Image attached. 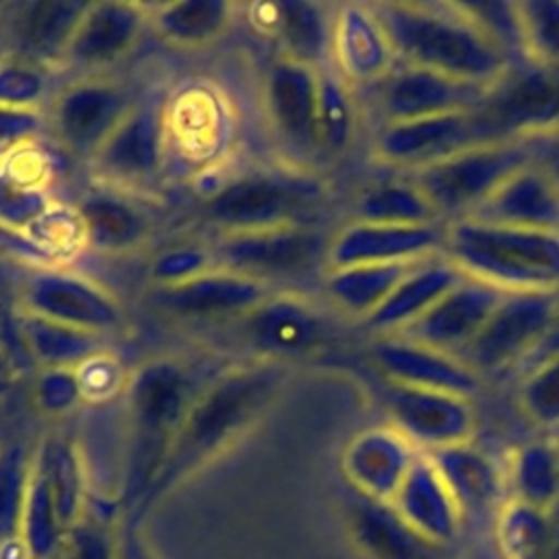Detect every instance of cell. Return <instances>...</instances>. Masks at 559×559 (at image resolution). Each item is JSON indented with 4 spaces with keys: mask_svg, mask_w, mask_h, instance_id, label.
Returning <instances> with one entry per match:
<instances>
[{
    "mask_svg": "<svg viewBox=\"0 0 559 559\" xmlns=\"http://www.w3.org/2000/svg\"><path fill=\"white\" fill-rule=\"evenodd\" d=\"M46 94V74L35 61L11 57L0 61V107L37 111Z\"/></svg>",
    "mask_w": 559,
    "mask_h": 559,
    "instance_id": "cell-47",
    "label": "cell"
},
{
    "mask_svg": "<svg viewBox=\"0 0 559 559\" xmlns=\"http://www.w3.org/2000/svg\"><path fill=\"white\" fill-rule=\"evenodd\" d=\"M280 369L271 362L238 367L192 400L151 485L140 498L142 509L234 443L271 404L280 389Z\"/></svg>",
    "mask_w": 559,
    "mask_h": 559,
    "instance_id": "cell-1",
    "label": "cell"
},
{
    "mask_svg": "<svg viewBox=\"0 0 559 559\" xmlns=\"http://www.w3.org/2000/svg\"><path fill=\"white\" fill-rule=\"evenodd\" d=\"M502 295L500 288L465 275L426 314L393 336L459 356L483 330Z\"/></svg>",
    "mask_w": 559,
    "mask_h": 559,
    "instance_id": "cell-13",
    "label": "cell"
},
{
    "mask_svg": "<svg viewBox=\"0 0 559 559\" xmlns=\"http://www.w3.org/2000/svg\"><path fill=\"white\" fill-rule=\"evenodd\" d=\"M493 537L509 559H550L557 548L550 511L518 500L498 511Z\"/></svg>",
    "mask_w": 559,
    "mask_h": 559,
    "instance_id": "cell-38",
    "label": "cell"
},
{
    "mask_svg": "<svg viewBox=\"0 0 559 559\" xmlns=\"http://www.w3.org/2000/svg\"><path fill=\"white\" fill-rule=\"evenodd\" d=\"M124 395L138 437L133 491L144 496L192 404L190 384L179 362L155 358L142 362L131 373L124 384Z\"/></svg>",
    "mask_w": 559,
    "mask_h": 559,
    "instance_id": "cell-5",
    "label": "cell"
},
{
    "mask_svg": "<svg viewBox=\"0 0 559 559\" xmlns=\"http://www.w3.org/2000/svg\"><path fill=\"white\" fill-rule=\"evenodd\" d=\"M20 308L96 334H105L122 321L120 306L111 293L66 269L33 271L24 280Z\"/></svg>",
    "mask_w": 559,
    "mask_h": 559,
    "instance_id": "cell-9",
    "label": "cell"
},
{
    "mask_svg": "<svg viewBox=\"0 0 559 559\" xmlns=\"http://www.w3.org/2000/svg\"><path fill=\"white\" fill-rule=\"evenodd\" d=\"M463 275L502 293L559 288V234L459 218L441 251Z\"/></svg>",
    "mask_w": 559,
    "mask_h": 559,
    "instance_id": "cell-3",
    "label": "cell"
},
{
    "mask_svg": "<svg viewBox=\"0 0 559 559\" xmlns=\"http://www.w3.org/2000/svg\"><path fill=\"white\" fill-rule=\"evenodd\" d=\"M465 559H509V557L504 555V550L500 548V544L493 537L491 542H480L474 548H469Z\"/></svg>",
    "mask_w": 559,
    "mask_h": 559,
    "instance_id": "cell-54",
    "label": "cell"
},
{
    "mask_svg": "<svg viewBox=\"0 0 559 559\" xmlns=\"http://www.w3.org/2000/svg\"><path fill=\"white\" fill-rule=\"evenodd\" d=\"M33 461L48 483L66 528H70L87 509L85 472L76 445L63 435H52L41 441L33 454Z\"/></svg>",
    "mask_w": 559,
    "mask_h": 559,
    "instance_id": "cell-34",
    "label": "cell"
},
{
    "mask_svg": "<svg viewBox=\"0 0 559 559\" xmlns=\"http://www.w3.org/2000/svg\"><path fill=\"white\" fill-rule=\"evenodd\" d=\"M166 153V118L159 107H133L96 151L98 173L114 181H138L153 175Z\"/></svg>",
    "mask_w": 559,
    "mask_h": 559,
    "instance_id": "cell-23",
    "label": "cell"
},
{
    "mask_svg": "<svg viewBox=\"0 0 559 559\" xmlns=\"http://www.w3.org/2000/svg\"><path fill=\"white\" fill-rule=\"evenodd\" d=\"M118 559H153L148 544L142 539L138 520L129 518L118 533Z\"/></svg>",
    "mask_w": 559,
    "mask_h": 559,
    "instance_id": "cell-53",
    "label": "cell"
},
{
    "mask_svg": "<svg viewBox=\"0 0 559 559\" xmlns=\"http://www.w3.org/2000/svg\"><path fill=\"white\" fill-rule=\"evenodd\" d=\"M500 140L502 138L487 116L476 109L419 120L384 122L376 138V151L384 162L419 170L465 148Z\"/></svg>",
    "mask_w": 559,
    "mask_h": 559,
    "instance_id": "cell-8",
    "label": "cell"
},
{
    "mask_svg": "<svg viewBox=\"0 0 559 559\" xmlns=\"http://www.w3.org/2000/svg\"><path fill=\"white\" fill-rule=\"evenodd\" d=\"M386 406L393 428L402 432L417 452L435 450L472 441L474 411L467 397L415 389L389 382Z\"/></svg>",
    "mask_w": 559,
    "mask_h": 559,
    "instance_id": "cell-10",
    "label": "cell"
},
{
    "mask_svg": "<svg viewBox=\"0 0 559 559\" xmlns=\"http://www.w3.org/2000/svg\"><path fill=\"white\" fill-rule=\"evenodd\" d=\"M66 524L57 511L48 483L33 461L28 493L20 524V552L24 559H55L66 537Z\"/></svg>",
    "mask_w": 559,
    "mask_h": 559,
    "instance_id": "cell-39",
    "label": "cell"
},
{
    "mask_svg": "<svg viewBox=\"0 0 559 559\" xmlns=\"http://www.w3.org/2000/svg\"><path fill=\"white\" fill-rule=\"evenodd\" d=\"M537 164H539V162H537ZM539 166L546 168V170L555 177V181L559 183V144H555V146L548 148L546 159H544V164H539Z\"/></svg>",
    "mask_w": 559,
    "mask_h": 559,
    "instance_id": "cell-55",
    "label": "cell"
},
{
    "mask_svg": "<svg viewBox=\"0 0 559 559\" xmlns=\"http://www.w3.org/2000/svg\"><path fill=\"white\" fill-rule=\"evenodd\" d=\"M33 454L20 441L0 439V548L17 546Z\"/></svg>",
    "mask_w": 559,
    "mask_h": 559,
    "instance_id": "cell-41",
    "label": "cell"
},
{
    "mask_svg": "<svg viewBox=\"0 0 559 559\" xmlns=\"http://www.w3.org/2000/svg\"><path fill=\"white\" fill-rule=\"evenodd\" d=\"M155 31L177 46H203L221 37L231 20V4L223 0H177L148 7Z\"/></svg>",
    "mask_w": 559,
    "mask_h": 559,
    "instance_id": "cell-35",
    "label": "cell"
},
{
    "mask_svg": "<svg viewBox=\"0 0 559 559\" xmlns=\"http://www.w3.org/2000/svg\"><path fill=\"white\" fill-rule=\"evenodd\" d=\"M85 245L98 251H124L138 247L148 225L140 210L109 192L87 194L76 207Z\"/></svg>",
    "mask_w": 559,
    "mask_h": 559,
    "instance_id": "cell-32",
    "label": "cell"
},
{
    "mask_svg": "<svg viewBox=\"0 0 559 559\" xmlns=\"http://www.w3.org/2000/svg\"><path fill=\"white\" fill-rule=\"evenodd\" d=\"M356 216L380 225H428L437 223L439 214L413 181H386L360 194Z\"/></svg>",
    "mask_w": 559,
    "mask_h": 559,
    "instance_id": "cell-40",
    "label": "cell"
},
{
    "mask_svg": "<svg viewBox=\"0 0 559 559\" xmlns=\"http://www.w3.org/2000/svg\"><path fill=\"white\" fill-rule=\"evenodd\" d=\"M557 450H559V443H557Z\"/></svg>",
    "mask_w": 559,
    "mask_h": 559,
    "instance_id": "cell-57",
    "label": "cell"
},
{
    "mask_svg": "<svg viewBox=\"0 0 559 559\" xmlns=\"http://www.w3.org/2000/svg\"><path fill=\"white\" fill-rule=\"evenodd\" d=\"M118 533L120 528L87 507L66 531L55 559H118Z\"/></svg>",
    "mask_w": 559,
    "mask_h": 559,
    "instance_id": "cell-44",
    "label": "cell"
},
{
    "mask_svg": "<svg viewBox=\"0 0 559 559\" xmlns=\"http://www.w3.org/2000/svg\"><path fill=\"white\" fill-rule=\"evenodd\" d=\"M39 116L37 111H22V109H7L0 107V151L4 146L24 142L39 131Z\"/></svg>",
    "mask_w": 559,
    "mask_h": 559,
    "instance_id": "cell-52",
    "label": "cell"
},
{
    "mask_svg": "<svg viewBox=\"0 0 559 559\" xmlns=\"http://www.w3.org/2000/svg\"><path fill=\"white\" fill-rule=\"evenodd\" d=\"M557 317L552 290L504 293L476 338L456 356L474 371H498L537 352Z\"/></svg>",
    "mask_w": 559,
    "mask_h": 559,
    "instance_id": "cell-6",
    "label": "cell"
},
{
    "mask_svg": "<svg viewBox=\"0 0 559 559\" xmlns=\"http://www.w3.org/2000/svg\"><path fill=\"white\" fill-rule=\"evenodd\" d=\"M524 48L539 63L559 68V0L518 2Z\"/></svg>",
    "mask_w": 559,
    "mask_h": 559,
    "instance_id": "cell-45",
    "label": "cell"
},
{
    "mask_svg": "<svg viewBox=\"0 0 559 559\" xmlns=\"http://www.w3.org/2000/svg\"><path fill=\"white\" fill-rule=\"evenodd\" d=\"M210 271V255L194 245H175L164 249L153 260V277L162 286H173L188 282L201 273Z\"/></svg>",
    "mask_w": 559,
    "mask_h": 559,
    "instance_id": "cell-50",
    "label": "cell"
},
{
    "mask_svg": "<svg viewBox=\"0 0 559 559\" xmlns=\"http://www.w3.org/2000/svg\"><path fill=\"white\" fill-rule=\"evenodd\" d=\"M522 138L487 142L415 170L411 179L437 214L467 218L511 175L537 162Z\"/></svg>",
    "mask_w": 559,
    "mask_h": 559,
    "instance_id": "cell-4",
    "label": "cell"
},
{
    "mask_svg": "<svg viewBox=\"0 0 559 559\" xmlns=\"http://www.w3.org/2000/svg\"><path fill=\"white\" fill-rule=\"evenodd\" d=\"M400 518L432 546H450L463 526V515L428 454H419L391 500Z\"/></svg>",
    "mask_w": 559,
    "mask_h": 559,
    "instance_id": "cell-20",
    "label": "cell"
},
{
    "mask_svg": "<svg viewBox=\"0 0 559 559\" xmlns=\"http://www.w3.org/2000/svg\"><path fill=\"white\" fill-rule=\"evenodd\" d=\"M395 59L491 87L509 70L507 52L459 2H376Z\"/></svg>",
    "mask_w": 559,
    "mask_h": 559,
    "instance_id": "cell-2",
    "label": "cell"
},
{
    "mask_svg": "<svg viewBox=\"0 0 559 559\" xmlns=\"http://www.w3.org/2000/svg\"><path fill=\"white\" fill-rule=\"evenodd\" d=\"M371 354L386 380L395 384L443 391L467 400L478 389L476 371L461 358L400 336L380 338Z\"/></svg>",
    "mask_w": 559,
    "mask_h": 559,
    "instance_id": "cell-19",
    "label": "cell"
},
{
    "mask_svg": "<svg viewBox=\"0 0 559 559\" xmlns=\"http://www.w3.org/2000/svg\"><path fill=\"white\" fill-rule=\"evenodd\" d=\"M26 236L33 245H39L48 253H63L79 242H85L79 212L55 205L39 223L31 227Z\"/></svg>",
    "mask_w": 559,
    "mask_h": 559,
    "instance_id": "cell-49",
    "label": "cell"
},
{
    "mask_svg": "<svg viewBox=\"0 0 559 559\" xmlns=\"http://www.w3.org/2000/svg\"><path fill=\"white\" fill-rule=\"evenodd\" d=\"M354 131V105L345 83L332 72H319V142L343 151Z\"/></svg>",
    "mask_w": 559,
    "mask_h": 559,
    "instance_id": "cell-43",
    "label": "cell"
},
{
    "mask_svg": "<svg viewBox=\"0 0 559 559\" xmlns=\"http://www.w3.org/2000/svg\"><path fill=\"white\" fill-rule=\"evenodd\" d=\"M502 140L544 129L559 118V72L546 68H528L504 76L489 87L480 107Z\"/></svg>",
    "mask_w": 559,
    "mask_h": 559,
    "instance_id": "cell-16",
    "label": "cell"
},
{
    "mask_svg": "<svg viewBox=\"0 0 559 559\" xmlns=\"http://www.w3.org/2000/svg\"><path fill=\"white\" fill-rule=\"evenodd\" d=\"M245 330L253 345L273 358L306 354L323 332L317 312L295 295H269L247 312Z\"/></svg>",
    "mask_w": 559,
    "mask_h": 559,
    "instance_id": "cell-29",
    "label": "cell"
},
{
    "mask_svg": "<svg viewBox=\"0 0 559 559\" xmlns=\"http://www.w3.org/2000/svg\"><path fill=\"white\" fill-rule=\"evenodd\" d=\"M332 57L347 81L369 83L393 70L395 52L369 4H343L332 24Z\"/></svg>",
    "mask_w": 559,
    "mask_h": 559,
    "instance_id": "cell-27",
    "label": "cell"
},
{
    "mask_svg": "<svg viewBox=\"0 0 559 559\" xmlns=\"http://www.w3.org/2000/svg\"><path fill=\"white\" fill-rule=\"evenodd\" d=\"M52 210V201L44 186L11 168H0V227L28 234Z\"/></svg>",
    "mask_w": 559,
    "mask_h": 559,
    "instance_id": "cell-42",
    "label": "cell"
},
{
    "mask_svg": "<svg viewBox=\"0 0 559 559\" xmlns=\"http://www.w3.org/2000/svg\"><path fill=\"white\" fill-rule=\"evenodd\" d=\"M314 197L317 186L308 179L247 175L216 190L203 212L225 234L255 231L295 223Z\"/></svg>",
    "mask_w": 559,
    "mask_h": 559,
    "instance_id": "cell-7",
    "label": "cell"
},
{
    "mask_svg": "<svg viewBox=\"0 0 559 559\" xmlns=\"http://www.w3.org/2000/svg\"><path fill=\"white\" fill-rule=\"evenodd\" d=\"M323 249V240L312 229L297 223L225 234L218 245L223 269L262 280L271 275H290L310 269Z\"/></svg>",
    "mask_w": 559,
    "mask_h": 559,
    "instance_id": "cell-11",
    "label": "cell"
},
{
    "mask_svg": "<svg viewBox=\"0 0 559 559\" xmlns=\"http://www.w3.org/2000/svg\"><path fill=\"white\" fill-rule=\"evenodd\" d=\"M413 264H354L332 269L325 288L338 308L352 314L371 317Z\"/></svg>",
    "mask_w": 559,
    "mask_h": 559,
    "instance_id": "cell-36",
    "label": "cell"
},
{
    "mask_svg": "<svg viewBox=\"0 0 559 559\" xmlns=\"http://www.w3.org/2000/svg\"><path fill=\"white\" fill-rule=\"evenodd\" d=\"M487 94V85L402 63L400 70L386 76L380 103L386 122H404L476 111L483 107Z\"/></svg>",
    "mask_w": 559,
    "mask_h": 559,
    "instance_id": "cell-14",
    "label": "cell"
},
{
    "mask_svg": "<svg viewBox=\"0 0 559 559\" xmlns=\"http://www.w3.org/2000/svg\"><path fill=\"white\" fill-rule=\"evenodd\" d=\"M83 400H105L122 384L120 365L105 352L94 354L76 367Z\"/></svg>",
    "mask_w": 559,
    "mask_h": 559,
    "instance_id": "cell-51",
    "label": "cell"
},
{
    "mask_svg": "<svg viewBox=\"0 0 559 559\" xmlns=\"http://www.w3.org/2000/svg\"><path fill=\"white\" fill-rule=\"evenodd\" d=\"M266 105L286 142L301 151L319 142V72L293 59H277L266 76Z\"/></svg>",
    "mask_w": 559,
    "mask_h": 559,
    "instance_id": "cell-22",
    "label": "cell"
},
{
    "mask_svg": "<svg viewBox=\"0 0 559 559\" xmlns=\"http://www.w3.org/2000/svg\"><path fill=\"white\" fill-rule=\"evenodd\" d=\"M35 404L46 415H63L83 402L81 382L76 369L70 367H44L33 389Z\"/></svg>",
    "mask_w": 559,
    "mask_h": 559,
    "instance_id": "cell-48",
    "label": "cell"
},
{
    "mask_svg": "<svg viewBox=\"0 0 559 559\" xmlns=\"http://www.w3.org/2000/svg\"><path fill=\"white\" fill-rule=\"evenodd\" d=\"M146 20L148 7L138 2H87L61 61L79 68L111 63L138 41Z\"/></svg>",
    "mask_w": 559,
    "mask_h": 559,
    "instance_id": "cell-18",
    "label": "cell"
},
{
    "mask_svg": "<svg viewBox=\"0 0 559 559\" xmlns=\"http://www.w3.org/2000/svg\"><path fill=\"white\" fill-rule=\"evenodd\" d=\"M13 330L26 347L28 356L41 367L76 369L81 362L103 352V334L39 317L22 308L13 319Z\"/></svg>",
    "mask_w": 559,
    "mask_h": 559,
    "instance_id": "cell-31",
    "label": "cell"
},
{
    "mask_svg": "<svg viewBox=\"0 0 559 559\" xmlns=\"http://www.w3.org/2000/svg\"><path fill=\"white\" fill-rule=\"evenodd\" d=\"M345 522L352 544L365 559H441L443 548L419 537L391 502L352 491Z\"/></svg>",
    "mask_w": 559,
    "mask_h": 559,
    "instance_id": "cell-25",
    "label": "cell"
},
{
    "mask_svg": "<svg viewBox=\"0 0 559 559\" xmlns=\"http://www.w3.org/2000/svg\"><path fill=\"white\" fill-rule=\"evenodd\" d=\"M131 109L122 87L103 79H85L59 94L52 122L57 138L68 148L94 157Z\"/></svg>",
    "mask_w": 559,
    "mask_h": 559,
    "instance_id": "cell-15",
    "label": "cell"
},
{
    "mask_svg": "<svg viewBox=\"0 0 559 559\" xmlns=\"http://www.w3.org/2000/svg\"><path fill=\"white\" fill-rule=\"evenodd\" d=\"M269 15L258 17L280 39L284 57L319 68L332 55V24L321 4L286 0L266 4Z\"/></svg>",
    "mask_w": 559,
    "mask_h": 559,
    "instance_id": "cell-30",
    "label": "cell"
},
{
    "mask_svg": "<svg viewBox=\"0 0 559 559\" xmlns=\"http://www.w3.org/2000/svg\"><path fill=\"white\" fill-rule=\"evenodd\" d=\"M522 406L539 426H559V349L539 360L526 376Z\"/></svg>",
    "mask_w": 559,
    "mask_h": 559,
    "instance_id": "cell-46",
    "label": "cell"
},
{
    "mask_svg": "<svg viewBox=\"0 0 559 559\" xmlns=\"http://www.w3.org/2000/svg\"><path fill=\"white\" fill-rule=\"evenodd\" d=\"M419 454L393 426H378L352 437L343 450L341 467L352 491L391 502Z\"/></svg>",
    "mask_w": 559,
    "mask_h": 559,
    "instance_id": "cell-17",
    "label": "cell"
},
{
    "mask_svg": "<svg viewBox=\"0 0 559 559\" xmlns=\"http://www.w3.org/2000/svg\"><path fill=\"white\" fill-rule=\"evenodd\" d=\"M509 500L552 511L559 504V450L555 443L522 445L507 469Z\"/></svg>",
    "mask_w": 559,
    "mask_h": 559,
    "instance_id": "cell-37",
    "label": "cell"
},
{
    "mask_svg": "<svg viewBox=\"0 0 559 559\" xmlns=\"http://www.w3.org/2000/svg\"><path fill=\"white\" fill-rule=\"evenodd\" d=\"M9 371H11V356H9L7 347H4L2 341H0V380L7 378Z\"/></svg>",
    "mask_w": 559,
    "mask_h": 559,
    "instance_id": "cell-56",
    "label": "cell"
},
{
    "mask_svg": "<svg viewBox=\"0 0 559 559\" xmlns=\"http://www.w3.org/2000/svg\"><path fill=\"white\" fill-rule=\"evenodd\" d=\"M428 456L448 485L463 520L498 513L509 500L507 474L472 441L435 450Z\"/></svg>",
    "mask_w": 559,
    "mask_h": 559,
    "instance_id": "cell-26",
    "label": "cell"
},
{
    "mask_svg": "<svg viewBox=\"0 0 559 559\" xmlns=\"http://www.w3.org/2000/svg\"><path fill=\"white\" fill-rule=\"evenodd\" d=\"M465 275L461 269L443 253L415 262L386 301L371 317H367L369 328L397 334L426 314Z\"/></svg>",
    "mask_w": 559,
    "mask_h": 559,
    "instance_id": "cell-28",
    "label": "cell"
},
{
    "mask_svg": "<svg viewBox=\"0 0 559 559\" xmlns=\"http://www.w3.org/2000/svg\"><path fill=\"white\" fill-rule=\"evenodd\" d=\"M467 218L559 234V183L535 162L511 175Z\"/></svg>",
    "mask_w": 559,
    "mask_h": 559,
    "instance_id": "cell-21",
    "label": "cell"
},
{
    "mask_svg": "<svg viewBox=\"0 0 559 559\" xmlns=\"http://www.w3.org/2000/svg\"><path fill=\"white\" fill-rule=\"evenodd\" d=\"M445 231L428 225H380L356 221L328 245L330 269L354 264H413L443 251Z\"/></svg>",
    "mask_w": 559,
    "mask_h": 559,
    "instance_id": "cell-12",
    "label": "cell"
},
{
    "mask_svg": "<svg viewBox=\"0 0 559 559\" xmlns=\"http://www.w3.org/2000/svg\"><path fill=\"white\" fill-rule=\"evenodd\" d=\"M87 2L68 0H39L22 7L17 17V41L22 59L46 61L52 57L63 59L66 46Z\"/></svg>",
    "mask_w": 559,
    "mask_h": 559,
    "instance_id": "cell-33",
    "label": "cell"
},
{
    "mask_svg": "<svg viewBox=\"0 0 559 559\" xmlns=\"http://www.w3.org/2000/svg\"><path fill=\"white\" fill-rule=\"evenodd\" d=\"M155 297L162 308L183 317L247 314L269 297V286L229 269H210L188 282L159 286Z\"/></svg>",
    "mask_w": 559,
    "mask_h": 559,
    "instance_id": "cell-24",
    "label": "cell"
}]
</instances>
